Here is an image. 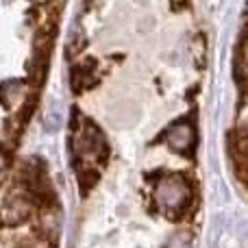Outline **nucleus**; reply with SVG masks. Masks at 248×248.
I'll list each match as a JSON object with an SVG mask.
<instances>
[{
    "instance_id": "2",
    "label": "nucleus",
    "mask_w": 248,
    "mask_h": 248,
    "mask_svg": "<svg viewBox=\"0 0 248 248\" xmlns=\"http://www.w3.org/2000/svg\"><path fill=\"white\" fill-rule=\"evenodd\" d=\"M168 146L176 153H189L194 146V128L187 122H179L168 131Z\"/></svg>"
},
{
    "instance_id": "3",
    "label": "nucleus",
    "mask_w": 248,
    "mask_h": 248,
    "mask_svg": "<svg viewBox=\"0 0 248 248\" xmlns=\"http://www.w3.org/2000/svg\"><path fill=\"white\" fill-rule=\"evenodd\" d=\"M170 248H189V242H187V235H179L172 240Z\"/></svg>"
},
{
    "instance_id": "1",
    "label": "nucleus",
    "mask_w": 248,
    "mask_h": 248,
    "mask_svg": "<svg viewBox=\"0 0 248 248\" xmlns=\"http://www.w3.org/2000/svg\"><path fill=\"white\" fill-rule=\"evenodd\" d=\"M189 183L181 174H168L157 185V201L170 211H181L189 202Z\"/></svg>"
}]
</instances>
